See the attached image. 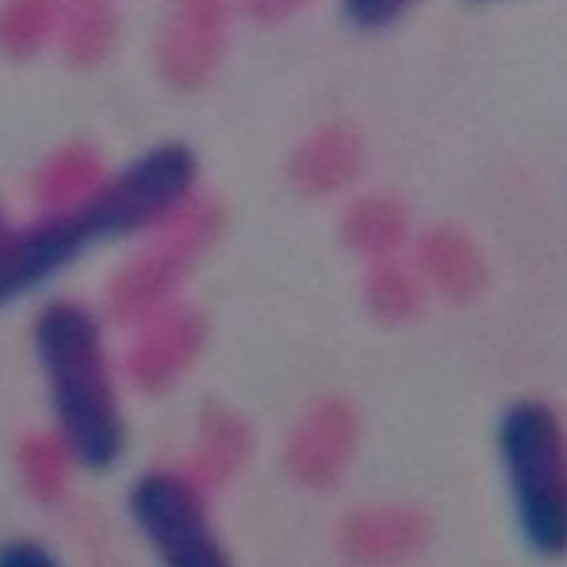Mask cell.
I'll list each match as a JSON object with an SVG mask.
<instances>
[{
	"mask_svg": "<svg viewBox=\"0 0 567 567\" xmlns=\"http://www.w3.org/2000/svg\"><path fill=\"white\" fill-rule=\"evenodd\" d=\"M411 4L414 0H341V12H346V20L353 23V28L377 31V28L395 23Z\"/></svg>",
	"mask_w": 567,
	"mask_h": 567,
	"instance_id": "obj_9",
	"label": "cell"
},
{
	"mask_svg": "<svg viewBox=\"0 0 567 567\" xmlns=\"http://www.w3.org/2000/svg\"><path fill=\"white\" fill-rule=\"evenodd\" d=\"M31 349L65 456L85 472H112L127 449V419L100 315L78 299H50L31 319Z\"/></svg>",
	"mask_w": 567,
	"mask_h": 567,
	"instance_id": "obj_1",
	"label": "cell"
},
{
	"mask_svg": "<svg viewBox=\"0 0 567 567\" xmlns=\"http://www.w3.org/2000/svg\"><path fill=\"white\" fill-rule=\"evenodd\" d=\"M115 39H120V12L112 0H62L54 43L70 65L78 70L100 65L112 54Z\"/></svg>",
	"mask_w": 567,
	"mask_h": 567,
	"instance_id": "obj_6",
	"label": "cell"
},
{
	"mask_svg": "<svg viewBox=\"0 0 567 567\" xmlns=\"http://www.w3.org/2000/svg\"><path fill=\"white\" fill-rule=\"evenodd\" d=\"M62 0H0V54L31 62L54 43Z\"/></svg>",
	"mask_w": 567,
	"mask_h": 567,
	"instance_id": "obj_8",
	"label": "cell"
},
{
	"mask_svg": "<svg viewBox=\"0 0 567 567\" xmlns=\"http://www.w3.org/2000/svg\"><path fill=\"white\" fill-rule=\"evenodd\" d=\"M506 503L522 545L537 560L567 556V430L540 399H518L495 430Z\"/></svg>",
	"mask_w": 567,
	"mask_h": 567,
	"instance_id": "obj_2",
	"label": "cell"
},
{
	"mask_svg": "<svg viewBox=\"0 0 567 567\" xmlns=\"http://www.w3.org/2000/svg\"><path fill=\"white\" fill-rule=\"evenodd\" d=\"M127 518L157 567H235L199 487L185 472L150 468L127 487Z\"/></svg>",
	"mask_w": 567,
	"mask_h": 567,
	"instance_id": "obj_3",
	"label": "cell"
},
{
	"mask_svg": "<svg viewBox=\"0 0 567 567\" xmlns=\"http://www.w3.org/2000/svg\"><path fill=\"white\" fill-rule=\"evenodd\" d=\"M104 177L107 173L93 150L70 146V150H62V154H54L43 169H39L35 199L43 204V212H70V207L85 204Z\"/></svg>",
	"mask_w": 567,
	"mask_h": 567,
	"instance_id": "obj_7",
	"label": "cell"
},
{
	"mask_svg": "<svg viewBox=\"0 0 567 567\" xmlns=\"http://www.w3.org/2000/svg\"><path fill=\"white\" fill-rule=\"evenodd\" d=\"M0 567H62V560L47 545H39V540L12 537L0 540Z\"/></svg>",
	"mask_w": 567,
	"mask_h": 567,
	"instance_id": "obj_10",
	"label": "cell"
},
{
	"mask_svg": "<svg viewBox=\"0 0 567 567\" xmlns=\"http://www.w3.org/2000/svg\"><path fill=\"white\" fill-rule=\"evenodd\" d=\"M227 0H169L157 23V73L173 89H199L227 54Z\"/></svg>",
	"mask_w": 567,
	"mask_h": 567,
	"instance_id": "obj_5",
	"label": "cell"
},
{
	"mask_svg": "<svg viewBox=\"0 0 567 567\" xmlns=\"http://www.w3.org/2000/svg\"><path fill=\"white\" fill-rule=\"evenodd\" d=\"M0 230H4V215H0Z\"/></svg>",
	"mask_w": 567,
	"mask_h": 567,
	"instance_id": "obj_12",
	"label": "cell"
},
{
	"mask_svg": "<svg viewBox=\"0 0 567 567\" xmlns=\"http://www.w3.org/2000/svg\"><path fill=\"white\" fill-rule=\"evenodd\" d=\"M307 0H241V8H246V16H254V20L261 23H277L284 16L299 12Z\"/></svg>",
	"mask_w": 567,
	"mask_h": 567,
	"instance_id": "obj_11",
	"label": "cell"
},
{
	"mask_svg": "<svg viewBox=\"0 0 567 567\" xmlns=\"http://www.w3.org/2000/svg\"><path fill=\"white\" fill-rule=\"evenodd\" d=\"M104 241L89 204L70 212H43L31 223L0 230V307L28 299L43 284L62 277L93 246Z\"/></svg>",
	"mask_w": 567,
	"mask_h": 567,
	"instance_id": "obj_4",
	"label": "cell"
}]
</instances>
